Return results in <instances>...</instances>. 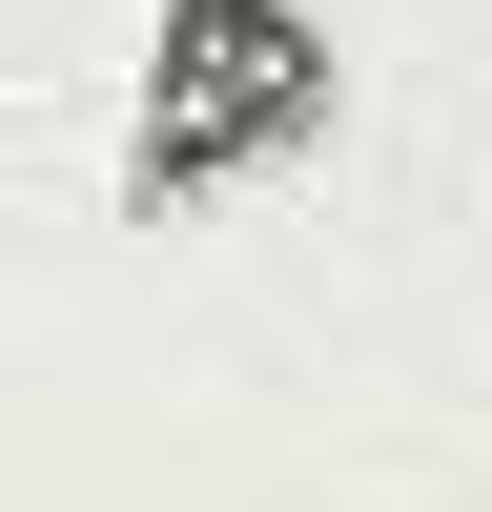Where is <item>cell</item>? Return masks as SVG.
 Listing matches in <instances>:
<instances>
[{
	"label": "cell",
	"mask_w": 492,
	"mask_h": 512,
	"mask_svg": "<svg viewBox=\"0 0 492 512\" xmlns=\"http://www.w3.org/2000/svg\"><path fill=\"white\" fill-rule=\"evenodd\" d=\"M308 103H328V62H308L287 0H164V41H144V185H226V164L308 144Z\"/></svg>",
	"instance_id": "1"
}]
</instances>
